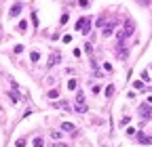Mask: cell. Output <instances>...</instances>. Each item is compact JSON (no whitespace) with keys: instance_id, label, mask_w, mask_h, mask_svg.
I'll return each mask as SVG.
<instances>
[{"instance_id":"1","label":"cell","mask_w":152,"mask_h":147,"mask_svg":"<svg viewBox=\"0 0 152 147\" xmlns=\"http://www.w3.org/2000/svg\"><path fill=\"white\" fill-rule=\"evenodd\" d=\"M76 30H78L83 36H87V34L91 32V19H89V17H83V19H78V21H76Z\"/></svg>"},{"instance_id":"16","label":"cell","mask_w":152,"mask_h":147,"mask_svg":"<svg viewBox=\"0 0 152 147\" xmlns=\"http://www.w3.org/2000/svg\"><path fill=\"white\" fill-rule=\"evenodd\" d=\"M133 86H135V88H144V82H142V80H135V82H133Z\"/></svg>"},{"instance_id":"13","label":"cell","mask_w":152,"mask_h":147,"mask_svg":"<svg viewBox=\"0 0 152 147\" xmlns=\"http://www.w3.org/2000/svg\"><path fill=\"white\" fill-rule=\"evenodd\" d=\"M30 59H32V61H34V63H36V61H38V59H40V53H36V51H34V53H32V55H30Z\"/></svg>"},{"instance_id":"21","label":"cell","mask_w":152,"mask_h":147,"mask_svg":"<svg viewBox=\"0 0 152 147\" xmlns=\"http://www.w3.org/2000/svg\"><path fill=\"white\" fill-rule=\"evenodd\" d=\"M78 4H80V7H87V4H89V0H78Z\"/></svg>"},{"instance_id":"19","label":"cell","mask_w":152,"mask_h":147,"mask_svg":"<svg viewBox=\"0 0 152 147\" xmlns=\"http://www.w3.org/2000/svg\"><path fill=\"white\" fill-rule=\"evenodd\" d=\"M142 80H144V82H148V80H150V76H148V72H142Z\"/></svg>"},{"instance_id":"9","label":"cell","mask_w":152,"mask_h":147,"mask_svg":"<svg viewBox=\"0 0 152 147\" xmlns=\"http://www.w3.org/2000/svg\"><path fill=\"white\" fill-rule=\"evenodd\" d=\"M47 97H49V99H57V97H59V90H49Z\"/></svg>"},{"instance_id":"22","label":"cell","mask_w":152,"mask_h":147,"mask_svg":"<svg viewBox=\"0 0 152 147\" xmlns=\"http://www.w3.org/2000/svg\"><path fill=\"white\" fill-rule=\"evenodd\" d=\"M53 147H68V145H66V143H55Z\"/></svg>"},{"instance_id":"6","label":"cell","mask_w":152,"mask_h":147,"mask_svg":"<svg viewBox=\"0 0 152 147\" xmlns=\"http://www.w3.org/2000/svg\"><path fill=\"white\" fill-rule=\"evenodd\" d=\"M114 25H116V21H110V23L104 28V38H108V36H112V32H114Z\"/></svg>"},{"instance_id":"10","label":"cell","mask_w":152,"mask_h":147,"mask_svg":"<svg viewBox=\"0 0 152 147\" xmlns=\"http://www.w3.org/2000/svg\"><path fill=\"white\" fill-rule=\"evenodd\" d=\"M34 147H45V141H42L40 137H36L34 139Z\"/></svg>"},{"instance_id":"15","label":"cell","mask_w":152,"mask_h":147,"mask_svg":"<svg viewBox=\"0 0 152 147\" xmlns=\"http://www.w3.org/2000/svg\"><path fill=\"white\" fill-rule=\"evenodd\" d=\"M76 101H78V105H83V103H85V95H83V92H78V97H76Z\"/></svg>"},{"instance_id":"18","label":"cell","mask_w":152,"mask_h":147,"mask_svg":"<svg viewBox=\"0 0 152 147\" xmlns=\"http://www.w3.org/2000/svg\"><path fill=\"white\" fill-rule=\"evenodd\" d=\"M76 111H80V113H85V111H87V105H85V103H83V105H78V107H76Z\"/></svg>"},{"instance_id":"11","label":"cell","mask_w":152,"mask_h":147,"mask_svg":"<svg viewBox=\"0 0 152 147\" xmlns=\"http://www.w3.org/2000/svg\"><path fill=\"white\" fill-rule=\"evenodd\" d=\"M112 95H114V84H110L106 88V97H112Z\"/></svg>"},{"instance_id":"3","label":"cell","mask_w":152,"mask_h":147,"mask_svg":"<svg viewBox=\"0 0 152 147\" xmlns=\"http://www.w3.org/2000/svg\"><path fill=\"white\" fill-rule=\"evenodd\" d=\"M21 9H23V4H21V2L13 4V7H11V11H9V17H17V15L21 13Z\"/></svg>"},{"instance_id":"17","label":"cell","mask_w":152,"mask_h":147,"mask_svg":"<svg viewBox=\"0 0 152 147\" xmlns=\"http://www.w3.org/2000/svg\"><path fill=\"white\" fill-rule=\"evenodd\" d=\"M68 88H70V90H74V88H76V80H74V78L68 82Z\"/></svg>"},{"instance_id":"4","label":"cell","mask_w":152,"mask_h":147,"mask_svg":"<svg viewBox=\"0 0 152 147\" xmlns=\"http://www.w3.org/2000/svg\"><path fill=\"white\" fill-rule=\"evenodd\" d=\"M133 32H135V25H133V21H131V19H127V21H125V36H131Z\"/></svg>"},{"instance_id":"2","label":"cell","mask_w":152,"mask_h":147,"mask_svg":"<svg viewBox=\"0 0 152 147\" xmlns=\"http://www.w3.org/2000/svg\"><path fill=\"white\" fill-rule=\"evenodd\" d=\"M59 61H61V55H59V53H53L51 59L47 61V67H55V65H57Z\"/></svg>"},{"instance_id":"8","label":"cell","mask_w":152,"mask_h":147,"mask_svg":"<svg viewBox=\"0 0 152 147\" xmlns=\"http://www.w3.org/2000/svg\"><path fill=\"white\" fill-rule=\"evenodd\" d=\"M61 130H66V132H74L76 126H74L72 122H63V124H61Z\"/></svg>"},{"instance_id":"12","label":"cell","mask_w":152,"mask_h":147,"mask_svg":"<svg viewBox=\"0 0 152 147\" xmlns=\"http://www.w3.org/2000/svg\"><path fill=\"white\" fill-rule=\"evenodd\" d=\"M51 139H61V132L59 130H51Z\"/></svg>"},{"instance_id":"14","label":"cell","mask_w":152,"mask_h":147,"mask_svg":"<svg viewBox=\"0 0 152 147\" xmlns=\"http://www.w3.org/2000/svg\"><path fill=\"white\" fill-rule=\"evenodd\" d=\"M25 28H28V21H19V32H25Z\"/></svg>"},{"instance_id":"5","label":"cell","mask_w":152,"mask_h":147,"mask_svg":"<svg viewBox=\"0 0 152 147\" xmlns=\"http://www.w3.org/2000/svg\"><path fill=\"white\" fill-rule=\"evenodd\" d=\"M139 113H142V118H152V107L150 105H142L139 107Z\"/></svg>"},{"instance_id":"7","label":"cell","mask_w":152,"mask_h":147,"mask_svg":"<svg viewBox=\"0 0 152 147\" xmlns=\"http://www.w3.org/2000/svg\"><path fill=\"white\" fill-rule=\"evenodd\" d=\"M137 141H139L142 145H150V143H152V137H146V134L139 132V134H137Z\"/></svg>"},{"instance_id":"20","label":"cell","mask_w":152,"mask_h":147,"mask_svg":"<svg viewBox=\"0 0 152 147\" xmlns=\"http://www.w3.org/2000/svg\"><path fill=\"white\" fill-rule=\"evenodd\" d=\"M17 147H25V141H23V139H19V141H17Z\"/></svg>"}]
</instances>
